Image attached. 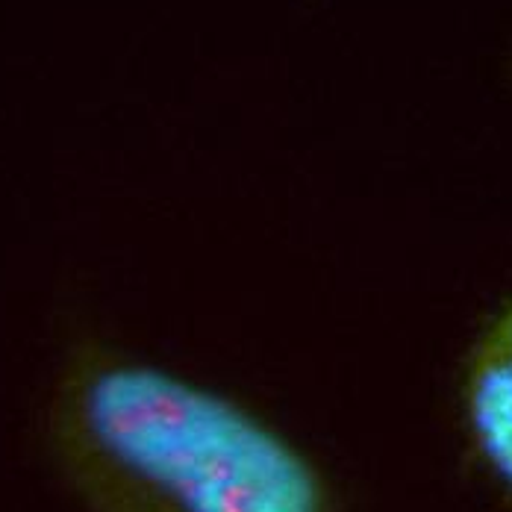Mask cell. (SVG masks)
Wrapping results in <instances>:
<instances>
[{"label": "cell", "instance_id": "7a4b0ae2", "mask_svg": "<svg viewBox=\"0 0 512 512\" xmlns=\"http://www.w3.org/2000/svg\"><path fill=\"white\" fill-rule=\"evenodd\" d=\"M462 410L477 454L512 492V307L489 324L471 354Z\"/></svg>", "mask_w": 512, "mask_h": 512}, {"label": "cell", "instance_id": "6da1fadb", "mask_svg": "<svg viewBox=\"0 0 512 512\" xmlns=\"http://www.w3.org/2000/svg\"><path fill=\"white\" fill-rule=\"evenodd\" d=\"M48 436L89 512H333L318 468L254 412L103 345L59 371Z\"/></svg>", "mask_w": 512, "mask_h": 512}]
</instances>
